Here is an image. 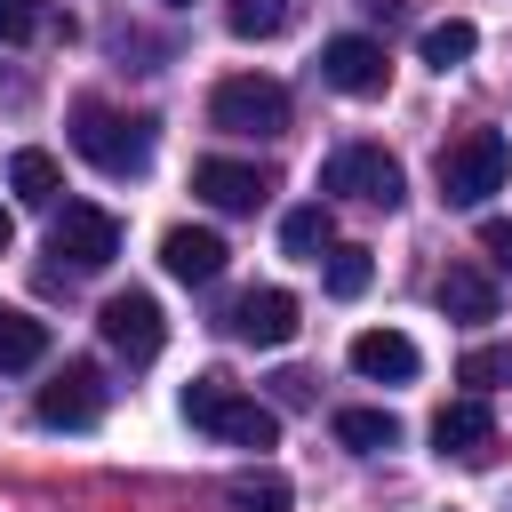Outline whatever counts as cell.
<instances>
[{
    "instance_id": "6",
    "label": "cell",
    "mask_w": 512,
    "mask_h": 512,
    "mask_svg": "<svg viewBox=\"0 0 512 512\" xmlns=\"http://www.w3.org/2000/svg\"><path fill=\"white\" fill-rule=\"evenodd\" d=\"M48 256H64L72 272H104L120 256V216H104L88 200H64L56 224H48Z\"/></svg>"
},
{
    "instance_id": "4",
    "label": "cell",
    "mask_w": 512,
    "mask_h": 512,
    "mask_svg": "<svg viewBox=\"0 0 512 512\" xmlns=\"http://www.w3.org/2000/svg\"><path fill=\"white\" fill-rule=\"evenodd\" d=\"M208 120H216L224 136H280V128H288V88L264 80V72H232V80H216Z\"/></svg>"
},
{
    "instance_id": "7",
    "label": "cell",
    "mask_w": 512,
    "mask_h": 512,
    "mask_svg": "<svg viewBox=\"0 0 512 512\" xmlns=\"http://www.w3.org/2000/svg\"><path fill=\"white\" fill-rule=\"evenodd\" d=\"M320 80H328L336 96H384V88H392V56H384V40H368V32H336V40L320 48Z\"/></svg>"
},
{
    "instance_id": "10",
    "label": "cell",
    "mask_w": 512,
    "mask_h": 512,
    "mask_svg": "<svg viewBox=\"0 0 512 512\" xmlns=\"http://www.w3.org/2000/svg\"><path fill=\"white\" fill-rule=\"evenodd\" d=\"M192 192H200L208 208H224V216H256L264 192H272V176L248 168V160H200V168H192Z\"/></svg>"
},
{
    "instance_id": "13",
    "label": "cell",
    "mask_w": 512,
    "mask_h": 512,
    "mask_svg": "<svg viewBox=\"0 0 512 512\" xmlns=\"http://www.w3.org/2000/svg\"><path fill=\"white\" fill-rule=\"evenodd\" d=\"M160 264H168V280L208 288V280L224 272V240H216L208 224H176V232H160Z\"/></svg>"
},
{
    "instance_id": "19",
    "label": "cell",
    "mask_w": 512,
    "mask_h": 512,
    "mask_svg": "<svg viewBox=\"0 0 512 512\" xmlns=\"http://www.w3.org/2000/svg\"><path fill=\"white\" fill-rule=\"evenodd\" d=\"M288 496H296V488H288L280 472H264V464L224 480V504H232V512H288Z\"/></svg>"
},
{
    "instance_id": "2",
    "label": "cell",
    "mask_w": 512,
    "mask_h": 512,
    "mask_svg": "<svg viewBox=\"0 0 512 512\" xmlns=\"http://www.w3.org/2000/svg\"><path fill=\"white\" fill-rule=\"evenodd\" d=\"M72 152L104 176H144L152 168V120H120L112 104H72Z\"/></svg>"
},
{
    "instance_id": "30",
    "label": "cell",
    "mask_w": 512,
    "mask_h": 512,
    "mask_svg": "<svg viewBox=\"0 0 512 512\" xmlns=\"http://www.w3.org/2000/svg\"><path fill=\"white\" fill-rule=\"evenodd\" d=\"M168 8H184V0H168Z\"/></svg>"
},
{
    "instance_id": "14",
    "label": "cell",
    "mask_w": 512,
    "mask_h": 512,
    "mask_svg": "<svg viewBox=\"0 0 512 512\" xmlns=\"http://www.w3.org/2000/svg\"><path fill=\"white\" fill-rule=\"evenodd\" d=\"M352 368H360L368 384H408V376L424 368V352H416L400 328H360V336H352Z\"/></svg>"
},
{
    "instance_id": "25",
    "label": "cell",
    "mask_w": 512,
    "mask_h": 512,
    "mask_svg": "<svg viewBox=\"0 0 512 512\" xmlns=\"http://www.w3.org/2000/svg\"><path fill=\"white\" fill-rule=\"evenodd\" d=\"M480 248H488V256L512 272V216H488V224H480Z\"/></svg>"
},
{
    "instance_id": "21",
    "label": "cell",
    "mask_w": 512,
    "mask_h": 512,
    "mask_svg": "<svg viewBox=\"0 0 512 512\" xmlns=\"http://www.w3.org/2000/svg\"><path fill=\"white\" fill-rule=\"evenodd\" d=\"M472 48H480V32H472L464 16H440V24L424 32V64H432V72H448V64H464Z\"/></svg>"
},
{
    "instance_id": "5",
    "label": "cell",
    "mask_w": 512,
    "mask_h": 512,
    "mask_svg": "<svg viewBox=\"0 0 512 512\" xmlns=\"http://www.w3.org/2000/svg\"><path fill=\"white\" fill-rule=\"evenodd\" d=\"M320 192H344V200H368V208H400L408 176H400V160L384 144H344V152H328Z\"/></svg>"
},
{
    "instance_id": "28",
    "label": "cell",
    "mask_w": 512,
    "mask_h": 512,
    "mask_svg": "<svg viewBox=\"0 0 512 512\" xmlns=\"http://www.w3.org/2000/svg\"><path fill=\"white\" fill-rule=\"evenodd\" d=\"M8 248H16V216L0 208V256H8Z\"/></svg>"
},
{
    "instance_id": "24",
    "label": "cell",
    "mask_w": 512,
    "mask_h": 512,
    "mask_svg": "<svg viewBox=\"0 0 512 512\" xmlns=\"http://www.w3.org/2000/svg\"><path fill=\"white\" fill-rule=\"evenodd\" d=\"M48 24V0H0V40H40Z\"/></svg>"
},
{
    "instance_id": "27",
    "label": "cell",
    "mask_w": 512,
    "mask_h": 512,
    "mask_svg": "<svg viewBox=\"0 0 512 512\" xmlns=\"http://www.w3.org/2000/svg\"><path fill=\"white\" fill-rule=\"evenodd\" d=\"M272 392H280L288 408H304V400H312V376H296V368H288V376H272Z\"/></svg>"
},
{
    "instance_id": "8",
    "label": "cell",
    "mask_w": 512,
    "mask_h": 512,
    "mask_svg": "<svg viewBox=\"0 0 512 512\" xmlns=\"http://www.w3.org/2000/svg\"><path fill=\"white\" fill-rule=\"evenodd\" d=\"M96 328H104V344H112L120 360H152V352L168 344V320H160V304H152L144 288H120V296H104Z\"/></svg>"
},
{
    "instance_id": "12",
    "label": "cell",
    "mask_w": 512,
    "mask_h": 512,
    "mask_svg": "<svg viewBox=\"0 0 512 512\" xmlns=\"http://www.w3.org/2000/svg\"><path fill=\"white\" fill-rule=\"evenodd\" d=\"M432 448L456 456V464H480V456L496 448V416H488V400H448V408L432 416Z\"/></svg>"
},
{
    "instance_id": "18",
    "label": "cell",
    "mask_w": 512,
    "mask_h": 512,
    "mask_svg": "<svg viewBox=\"0 0 512 512\" xmlns=\"http://www.w3.org/2000/svg\"><path fill=\"white\" fill-rule=\"evenodd\" d=\"M48 360V320L0 304V368H40Z\"/></svg>"
},
{
    "instance_id": "26",
    "label": "cell",
    "mask_w": 512,
    "mask_h": 512,
    "mask_svg": "<svg viewBox=\"0 0 512 512\" xmlns=\"http://www.w3.org/2000/svg\"><path fill=\"white\" fill-rule=\"evenodd\" d=\"M488 376H504V352H464V384H488Z\"/></svg>"
},
{
    "instance_id": "1",
    "label": "cell",
    "mask_w": 512,
    "mask_h": 512,
    "mask_svg": "<svg viewBox=\"0 0 512 512\" xmlns=\"http://www.w3.org/2000/svg\"><path fill=\"white\" fill-rule=\"evenodd\" d=\"M184 424L192 432H216L232 448H272L280 440V416L264 400H248L240 384H224V376H192L184 384Z\"/></svg>"
},
{
    "instance_id": "22",
    "label": "cell",
    "mask_w": 512,
    "mask_h": 512,
    "mask_svg": "<svg viewBox=\"0 0 512 512\" xmlns=\"http://www.w3.org/2000/svg\"><path fill=\"white\" fill-rule=\"evenodd\" d=\"M224 24H232L240 40H272V32L288 24V0H232V8H224Z\"/></svg>"
},
{
    "instance_id": "23",
    "label": "cell",
    "mask_w": 512,
    "mask_h": 512,
    "mask_svg": "<svg viewBox=\"0 0 512 512\" xmlns=\"http://www.w3.org/2000/svg\"><path fill=\"white\" fill-rule=\"evenodd\" d=\"M368 280H376L368 248H328V296H360Z\"/></svg>"
},
{
    "instance_id": "9",
    "label": "cell",
    "mask_w": 512,
    "mask_h": 512,
    "mask_svg": "<svg viewBox=\"0 0 512 512\" xmlns=\"http://www.w3.org/2000/svg\"><path fill=\"white\" fill-rule=\"evenodd\" d=\"M104 416V376L88 368V360H72L56 384H40V424H56V432H88Z\"/></svg>"
},
{
    "instance_id": "15",
    "label": "cell",
    "mask_w": 512,
    "mask_h": 512,
    "mask_svg": "<svg viewBox=\"0 0 512 512\" xmlns=\"http://www.w3.org/2000/svg\"><path fill=\"white\" fill-rule=\"evenodd\" d=\"M432 304H440L448 320H464V328H472V320H496V280H488L480 264H448V272L432 280Z\"/></svg>"
},
{
    "instance_id": "29",
    "label": "cell",
    "mask_w": 512,
    "mask_h": 512,
    "mask_svg": "<svg viewBox=\"0 0 512 512\" xmlns=\"http://www.w3.org/2000/svg\"><path fill=\"white\" fill-rule=\"evenodd\" d=\"M504 376H512V352H504Z\"/></svg>"
},
{
    "instance_id": "17",
    "label": "cell",
    "mask_w": 512,
    "mask_h": 512,
    "mask_svg": "<svg viewBox=\"0 0 512 512\" xmlns=\"http://www.w3.org/2000/svg\"><path fill=\"white\" fill-rule=\"evenodd\" d=\"M336 440L352 456H384V448H400V416L392 408H344L336 416Z\"/></svg>"
},
{
    "instance_id": "11",
    "label": "cell",
    "mask_w": 512,
    "mask_h": 512,
    "mask_svg": "<svg viewBox=\"0 0 512 512\" xmlns=\"http://www.w3.org/2000/svg\"><path fill=\"white\" fill-rule=\"evenodd\" d=\"M296 328H304V320H296V296H288V288H248V296L232 304V336H248L256 352H280Z\"/></svg>"
},
{
    "instance_id": "20",
    "label": "cell",
    "mask_w": 512,
    "mask_h": 512,
    "mask_svg": "<svg viewBox=\"0 0 512 512\" xmlns=\"http://www.w3.org/2000/svg\"><path fill=\"white\" fill-rule=\"evenodd\" d=\"M328 240H336L328 208H288V216H280V248H288V256H312V264H320Z\"/></svg>"
},
{
    "instance_id": "3",
    "label": "cell",
    "mask_w": 512,
    "mask_h": 512,
    "mask_svg": "<svg viewBox=\"0 0 512 512\" xmlns=\"http://www.w3.org/2000/svg\"><path fill=\"white\" fill-rule=\"evenodd\" d=\"M504 168H512L504 128H464V136L440 152V200H448V208H480L488 192H504Z\"/></svg>"
},
{
    "instance_id": "16",
    "label": "cell",
    "mask_w": 512,
    "mask_h": 512,
    "mask_svg": "<svg viewBox=\"0 0 512 512\" xmlns=\"http://www.w3.org/2000/svg\"><path fill=\"white\" fill-rule=\"evenodd\" d=\"M8 192H16L24 208H56V192H64V168H56V152H40V144L8 152Z\"/></svg>"
}]
</instances>
